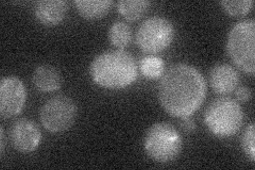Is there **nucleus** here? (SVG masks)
Instances as JSON below:
<instances>
[{"mask_svg":"<svg viewBox=\"0 0 255 170\" xmlns=\"http://www.w3.org/2000/svg\"><path fill=\"white\" fill-rule=\"evenodd\" d=\"M27 100V91L22 81L15 77H5L0 82V114L11 118L22 111Z\"/></svg>","mask_w":255,"mask_h":170,"instance_id":"obj_8","label":"nucleus"},{"mask_svg":"<svg viewBox=\"0 0 255 170\" xmlns=\"http://www.w3.org/2000/svg\"><path fill=\"white\" fill-rule=\"evenodd\" d=\"M254 2L252 0H225L221 1L220 5L225 12L234 17L245 16L248 14L253 7Z\"/></svg>","mask_w":255,"mask_h":170,"instance_id":"obj_17","label":"nucleus"},{"mask_svg":"<svg viewBox=\"0 0 255 170\" xmlns=\"http://www.w3.org/2000/svg\"><path fill=\"white\" fill-rule=\"evenodd\" d=\"M110 43L118 49H124L129 46L133 38L131 27L124 21H116L112 25L108 32Z\"/></svg>","mask_w":255,"mask_h":170,"instance_id":"obj_15","label":"nucleus"},{"mask_svg":"<svg viewBox=\"0 0 255 170\" xmlns=\"http://www.w3.org/2000/svg\"><path fill=\"white\" fill-rule=\"evenodd\" d=\"M255 126L253 123L249 124L245 129L243 139H242V146L245 153L249 157L250 161H255V147H254V137H255Z\"/></svg>","mask_w":255,"mask_h":170,"instance_id":"obj_18","label":"nucleus"},{"mask_svg":"<svg viewBox=\"0 0 255 170\" xmlns=\"http://www.w3.org/2000/svg\"><path fill=\"white\" fill-rule=\"evenodd\" d=\"M74 3L79 14L90 20L103 18L113 5L112 0H76Z\"/></svg>","mask_w":255,"mask_h":170,"instance_id":"obj_13","label":"nucleus"},{"mask_svg":"<svg viewBox=\"0 0 255 170\" xmlns=\"http://www.w3.org/2000/svg\"><path fill=\"white\" fill-rule=\"evenodd\" d=\"M151 5L147 0H122L117 3V11L129 21H135L146 14Z\"/></svg>","mask_w":255,"mask_h":170,"instance_id":"obj_14","label":"nucleus"},{"mask_svg":"<svg viewBox=\"0 0 255 170\" xmlns=\"http://www.w3.org/2000/svg\"><path fill=\"white\" fill-rule=\"evenodd\" d=\"M78 114L75 101L68 96L59 95L47 100L39 111V119L47 131L59 133L74 125Z\"/></svg>","mask_w":255,"mask_h":170,"instance_id":"obj_7","label":"nucleus"},{"mask_svg":"<svg viewBox=\"0 0 255 170\" xmlns=\"http://www.w3.org/2000/svg\"><path fill=\"white\" fill-rule=\"evenodd\" d=\"M139 69L147 79L155 80L165 72V62L156 55H147L139 62Z\"/></svg>","mask_w":255,"mask_h":170,"instance_id":"obj_16","label":"nucleus"},{"mask_svg":"<svg viewBox=\"0 0 255 170\" xmlns=\"http://www.w3.org/2000/svg\"><path fill=\"white\" fill-rule=\"evenodd\" d=\"M67 3L64 0H42L35 4L36 19L47 27L57 26L65 18Z\"/></svg>","mask_w":255,"mask_h":170,"instance_id":"obj_11","label":"nucleus"},{"mask_svg":"<svg viewBox=\"0 0 255 170\" xmlns=\"http://www.w3.org/2000/svg\"><path fill=\"white\" fill-rule=\"evenodd\" d=\"M203 118L211 133L226 139L236 134L242 128L244 113L238 101L230 97H220L209 104Z\"/></svg>","mask_w":255,"mask_h":170,"instance_id":"obj_3","label":"nucleus"},{"mask_svg":"<svg viewBox=\"0 0 255 170\" xmlns=\"http://www.w3.org/2000/svg\"><path fill=\"white\" fill-rule=\"evenodd\" d=\"M239 74L228 64H218L214 66L209 76L210 85L217 94L227 95L234 92L239 84Z\"/></svg>","mask_w":255,"mask_h":170,"instance_id":"obj_10","label":"nucleus"},{"mask_svg":"<svg viewBox=\"0 0 255 170\" xmlns=\"http://www.w3.org/2000/svg\"><path fill=\"white\" fill-rule=\"evenodd\" d=\"M143 147L152 160L158 163H168L180 156L183 140L174 126L168 123H156L147 131Z\"/></svg>","mask_w":255,"mask_h":170,"instance_id":"obj_5","label":"nucleus"},{"mask_svg":"<svg viewBox=\"0 0 255 170\" xmlns=\"http://www.w3.org/2000/svg\"><path fill=\"white\" fill-rule=\"evenodd\" d=\"M90 75L96 84L109 90H121L131 85L138 77L134 56L124 50L98 54L90 65Z\"/></svg>","mask_w":255,"mask_h":170,"instance_id":"obj_2","label":"nucleus"},{"mask_svg":"<svg viewBox=\"0 0 255 170\" xmlns=\"http://www.w3.org/2000/svg\"><path fill=\"white\" fill-rule=\"evenodd\" d=\"M227 51L231 60L243 71L253 75L255 71V21L242 20L230 30Z\"/></svg>","mask_w":255,"mask_h":170,"instance_id":"obj_4","label":"nucleus"},{"mask_svg":"<svg viewBox=\"0 0 255 170\" xmlns=\"http://www.w3.org/2000/svg\"><path fill=\"white\" fill-rule=\"evenodd\" d=\"M5 147V134H4V128L0 127V152H1V156H3Z\"/></svg>","mask_w":255,"mask_h":170,"instance_id":"obj_21","label":"nucleus"},{"mask_svg":"<svg viewBox=\"0 0 255 170\" xmlns=\"http://www.w3.org/2000/svg\"><path fill=\"white\" fill-rule=\"evenodd\" d=\"M181 127L183 128V130L186 131V132H193V131L196 130V128H197L196 123L189 116L182 118Z\"/></svg>","mask_w":255,"mask_h":170,"instance_id":"obj_20","label":"nucleus"},{"mask_svg":"<svg viewBox=\"0 0 255 170\" xmlns=\"http://www.w3.org/2000/svg\"><path fill=\"white\" fill-rule=\"evenodd\" d=\"M173 38L172 22L161 16H154L141 23L136 34V43L142 51L154 54L168 48Z\"/></svg>","mask_w":255,"mask_h":170,"instance_id":"obj_6","label":"nucleus"},{"mask_svg":"<svg viewBox=\"0 0 255 170\" xmlns=\"http://www.w3.org/2000/svg\"><path fill=\"white\" fill-rule=\"evenodd\" d=\"M252 96V92L249 87L241 86L236 90V98L241 102H247L249 101Z\"/></svg>","mask_w":255,"mask_h":170,"instance_id":"obj_19","label":"nucleus"},{"mask_svg":"<svg viewBox=\"0 0 255 170\" xmlns=\"http://www.w3.org/2000/svg\"><path fill=\"white\" fill-rule=\"evenodd\" d=\"M32 82L39 92H55L62 86V76L60 71L51 65H39L32 75Z\"/></svg>","mask_w":255,"mask_h":170,"instance_id":"obj_12","label":"nucleus"},{"mask_svg":"<svg viewBox=\"0 0 255 170\" xmlns=\"http://www.w3.org/2000/svg\"><path fill=\"white\" fill-rule=\"evenodd\" d=\"M207 85L202 74L185 63L167 69L158 85V100L174 117H188L199 110L206 97Z\"/></svg>","mask_w":255,"mask_h":170,"instance_id":"obj_1","label":"nucleus"},{"mask_svg":"<svg viewBox=\"0 0 255 170\" xmlns=\"http://www.w3.org/2000/svg\"><path fill=\"white\" fill-rule=\"evenodd\" d=\"M10 137L16 150L22 153H30L38 148L42 141V132L33 120L20 118L14 121L12 125Z\"/></svg>","mask_w":255,"mask_h":170,"instance_id":"obj_9","label":"nucleus"}]
</instances>
